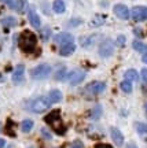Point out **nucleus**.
<instances>
[{"label": "nucleus", "mask_w": 147, "mask_h": 148, "mask_svg": "<svg viewBox=\"0 0 147 148\" xmlns=\"http://www.w3.org/2000/svg\"><path fill=\"white\" fill-rule=\"evenodd\" d=\"M103 21H105V19H103L102 16H98L96 19H94V21H92V25H94V26H99V25H102V23H103Z\"/></svg>", "instance_id": "c756f323"}, {"label": "nucleus", "mask_w": 147, "mask_h": 148, "mask_svg": "<svg viewBox=\"0 0 147 148\" xmlns=\"http://www.w3.org/2000/svg\"><path fill=\"white\" fill-rule=\"evenodd\" d=\"M21 129L23 133H29L33 129V121L32 119H25V121L21 123Z\"/></svg>", "instance_id": "aec40b11"}, {"label": "nucleus", "mask_w": 147, "mask_h": 148, "mask_svg": "<svg viewBox=\"0 0 147 148\" xmlns=\"http://www.w3.org/2000/svg\"><path fill=\"white\" fill-rule=\"evenodd\" d=\"M120 88L122 89V92H125V93H131V92H132V84H131V81H128V79L122 81V82L120 84Z\"/></svg>", "instance_id": "4be33fe9"}, {"label": "nucleus", "mask_w": 147, "mask_h": 148, "mask_svg": "<svg viewBox=\"0 0 147 148\" xmlns=\"http://www.w3.org/2000/svg\"><path fill=\"white\" fill-rule=\"evenodd\" d=\"M125 79H128V81H137L139 79V74H137L136 70H133V69H129V70H126L125 71Z\"/></svg>", "instance_id": "a211bd4d"}, {"label": "nucleus", "mask_w": 147, "mask_h": 148, "mask_svg": "<svg viewBox=\"0 0 147 148\" xmlns=\"http://www.w3.org/2000/svg\"><path fill=\"white\" fill-rule=\"evenodd\" d=\"M114 52V42L110 38H106L105 41H102L99 45V55L102 58H109Z\"/></svg>", "instance_id": "39448f33"}, {"label": "nucleus", "mask_w": 147, "mask_h": 148, "mask_svg": "<svg viewBox=\"0 0 147 148\" xmlns=\"http://www.w3.org/2000/svg\"><path fill=\"white\" fill-rule=\"evenodd\" d=\"M51 73V66L50 64H39L37 67L32 70V77L35 79H44L47 78Z\"/></svg>", "instance_id": "20e7f679"}, {"label": "nucleus", "mask_w": 147, "mask_h": 148, "mask_svg": "<svg viewBox=\"0 0 147 148\" xmlns=\"http://www.w3.org/2000/svg\"><path fill=\"white\" fill-rule=\"evenodd\" d=\"M144 108H146V112H147V101H146V104H144Z\"/></svg>", "instance_id": "e433bc0d"}, {"label": "nucleus", "mask_w": 147, "mask_h": 148, "mask_svg": "<svg viewBox=\"0 0 147 148\" xmlns=\"http://www.w3.org/2000/svg\"><path fill=\"white\" fill-rule=\"evenodd\" d=\"M94 41H95V36L81 37V45H84V47H89L91 44H94Z\"/></svg>", "instance_id": "5701e85b"}, {"label": "nucleus", "mask_w": 147, "mask_h": 148, "mask_svg": "<svg viewBox=\"0 0 147 148\" xmlns=\"http://www.w3.org/2000/svg\"><path fill=\"white\" fill-rule=\"evenodd\" d=\"M72 148H85V147L81 140H74L73 143H72Z\"/></svg>", "instance_id": "c85d7f7f"}, {"label": "nucleus", "mask_w": 147, "mask_h": 148, "mask_svg": "<svg viewBox=\"0 0 147 148\" xmlns=\"http://www.w3.org/2000/svg\"><path fill=\"white\" fill-rule=\"evenodd\" d=\"M6 147V141L3 138H0V148H4Z\"/></svg>", "instance_id": "72a5a7b5"}, {"label": "nucleus", "mask_w": 147, "mask_h": 148, "mask_svg": "<svg viewBox=\"0 0 147 148\" xmlns=\"http://www.w3.org/2000/svg\"><path fill=\"white\" fill-rule=\"evenodd\" d=\"M41 133H43V136H44V138H47V140H51V138H52L51 133L48 132L47 129H41Z\"/></svg>", "instance_id": "7c9ffc66"}, {"label": "nucleus", "mask_w": 147, "mask_h": 148, "mask_svg": "<svg viewBox=\"0 0 147 148\" xmlns=\"http://www.w3.org/2000/svg\"><path fill=\"white\" fill-rule=\"evenodd\" d=\"M131 16H132V19L136 22L147 21V7H144V5L133 7L131 11Z\"/></svg>", "instance_id": "423d86ee"}, {"label": "nucleus", "mask_w": 147, "mask_h": 148, "mask_svg": "<svg viewBox=\"0 0 147 148\" xmlns=\"http://www.w3.org/2000/svg\"><path fill=\"white\" fill-rule=\"evenodd\" d=\"M47 97L50 99L51 103H59V101L62 100V92L58 89H52V90H50Z\"/></svg>", "instance_id": "2eb2a0df"}, {"label": "nucleus", "mask_w": 147, "mask_h": 148, "mask_svg": "<svg viewBox=\"0 0 147 148\" xmlns=\"http://www.w3.org/2000/svg\"><path fill=\"white\" fill-rule=\"evenodd\" d=\"M65 77H66V69H65V67H61V69L57 71V74H55V79H57V81H62V79H65Z\"/></svg>", "instance_id": "b1692460"}, {"label": "nucleus", "mask_w": 147, "mask_h": 148, "mask_svg": "<svg viewBox=\"0 0 147 148\" xmlns=\"http://www.w3.org/2000/svg\"><path fill=\"white\" fill-rule=\"evenodd\" d=\"M106 89V84L102 82V81H95V82H91V84L85 88V92L89 93V95H99L103 90Z\"/></svg>", "instance_id": "0eeeda50"}, {"label": "nucleus", "mask_w": 147, "mask_h": 148, "mask_svg": "<svg viewBox=\"0 0 147 148\" xmlns=\"http://www.w3.org/2000/svg\"><path fill=\"white\" fill-rule=\"evenodd\" d=\"M0 126H1V125H0Z\"/></svg>", "instance_id": "58836bf2"}, {"label": "nucleus", "mask_w": 147, "mask_h": 148, "mask_svg": "<svg viewBox=\"0 0 147 148\" xmlns=\"http://www.w3.org/2000/svg\"><path fill=\"white\" fill-rule=\"evenodd\" d=\"M114 14H116L118 18H121V19H128V18L131 16L129 8L124 4H116L114 5Z\"/></svg>", "instance_id": "9d476101"}, {"label": "nucleus", "mask_w": 147, "mask_h": 148, "mask_svg": "<svg viewBox=\"0 0 147 148\" xmlns=\"http://www.w3.org/2000/svg\"><path fill=\"white\" fill-rule=\"evenodd\" d=\"M74 49H76V45H74L73 42H69V44H65V45H61L59 53L62 56H69V55H72L74 52Z\"/></svg>", "instance_id": "4468645a"}, {"label": "nucleus", "mask_w": 147, "mask_h": 148, "mask_svg": "<svg viewBox=\"0 0 147 148\" xmlns=\"http://www.w3.org/2000/svg\"><path fill=\"white\" fill-rule=\"evenodd\" d=\"M126 148H137V147L135 145V144H128V145H126Z\"/></svg>", "instance_id": "c9c22d12"}, {"label": "nucleus", "mask_w": 147, "mask_h": 148, "mask_svg": "<svg viewBox=\"0 0 147 148\" xmlns=\"http://www.w3.org/2000/svg\"><path fill=\"white\" fill-rule=\"evenodd\" d=\"M46 122H47L50 126L52 127L55 133L58 134H65L66 132V126L63 121L61 119V111L59 110H52L47 116H46Z\"/></svg>", "instance_id": "f03ea898"}, {"label": "nucleus", "mask_w": 147, "mask_h": 148, "mask_svg": "<svg viewBox=\"0 0 147 148\" xmlns=\"http://www.w3.org/2000/svg\"><path fill=\"white\" fill-rule=\"evenodd\" d=\"M18 44H19V48L25 53H32L35 52L37 45V37L35 33H32L30 30H25V32L21 33L19 36V40H18Z\"/></svg>", "instance_id": "f257e3e1"}, {"label": "nucleus", "mask_w": 147, "mask_h": 148, "mask_svg": "<svg viewBox=\"0 0 147 148\" xmlns=\"http://www.w3.org/2000/svg\"><path fill=\"white\" fill-rule=\"evenodd\" d=\"M23 74H25V66L23 64H18L14 74H12V81L15 84H21L23 81Z\"/></svg>", "instance_id": "f8f14e48"}, {"label": "nucleus", "mask_w": 147, "mask_h": 148, "mask_svg": "<svg viewBox=\"0 0 147 148\" xmlns=\"http://www.w3.org/2000/svg\"><path fill=\"white\" fill-rule=\"evenodd\" d=\"M52 8L57 14H62V12L66 11V5L63 3V0H55L54 4H52Z\"/></svg>", "instance_id": "dca6fc26"}, {"label": "nucleus", "mask_w": 147, "mask_h": 148, "mask_svg": "<svg viewBox=\"0 0 147 148\" xmlns=\"http://www.w3.org/2000/svg\"><path fill=\"white\" fill-rule=\"evenodd\" d=\"M132 47H133L135 51H137V52H140V53H146L147 52V45L144 44V42L139 41V40H135V41L132 42Z\"/></svg>", "instance_id": "f3484780"}, {"label": "nucleus", "mask_w": 147, "mask_h": 148, "mask_svg": "<svg viewBox=\"0 0 147 148\" xmlns=\"http://www.w3.org/2000/svg\"><path fill=\"white\" fill-rule=\"evenodd\" d=\"M95 148H113L111 145H109V144H96L95 145Z\"/></svg>", "instance_id": "473e14b6"}, {"label": "nucleus", "mask_w": 147, "mask_h": 148, "mask_svg": "<svg viewBox=\"0 0 147 148\" xmlns=\"http://www.w3.org/2000/svg\"><path fill=\"white\" fill-rule=\"evenodd\" d=\"M28 19H29V22H30V25L33 27L39 29V27L41 26L40 16H39V14H37V12L33 10V8H29V12H28Z\"/></svg>", "instance_id": "9b49d317"}, {"label": "nucleus", "mask_w": 147, "mask_h": 148, "mask_svg": "<svg viewBox=\"0 0 147 148\" xmlns=\"http://www.w3.org/2000/svg\"><path fill=\"white\" fill-rule=\"evenodd\" d=\"M143 62H144V63H147V52L143 53Z\"/></svg>", "instance_id": "f704fd0d"}, {"label": "nucleus", "mask_w": 147, "mask_h": 148, "mask_svg": "<svg viewBox=\"0 0 147 148\" xmlns=\"http://www.w3.org/2000/svg\"><path fill=\"white\" fill-rule=\"evenodd\" d=\"M136 130L139 133L146 134L147 133V123H136Z\"/></svg>", "instance_id": "a878e982"}, {"label": "nucleus", "mask_w": 147, "mask_h": 148, "mask_svg": "<svg viewBox=\"0 0 147 148\" xmlns=\"http://www.w3.org/2000/svg\"><path fill=\"white\" fill-rule=\"evenodd\" d=\"M142 78L144 82H147V69H143L142 70Z\"/></svg>", "instance_id": "2f4dec72"}, {"label": "nucleus", "mask_w": 147, "mask_h": 148, "mask_svg": "<svg viewBox=\"0 0 147 148\" xmlns=\"http://www.w3.org/2000/svg\"><path fill=\"white\" fill-rule=\"evenodd\" d=\"M29 148H35V147H29Z\"/></svg>", "instance_id": "4c0bfd02"}, {"label": "nucleus", "mask_w": 147, "mask_h": 148, "mask_svg": "<svg viewBox=\"0 0 147 148\" xmlns=\"http://www.w3.org/2000/svg\"><path fill=\"white\" fill-rule=\"evenodd\" d=\"M84 78H85L84 70H73V71L69 73V75H68L69 84L70 85H79Z\"/></svg>", "instance_id": "6e6552de"}, {"label": "nucleus", "mask_w": 147, "mask_h": 148, "mask_svg": "<svg viewBox=\"0 0 147 148\" xmlns=\"http://www.w3.org/2000/svg\"><path fill=\"white\" fill-rule=\"evenodd\" d=\"M23 4H25L23 0H15V10L18 12H23Z\"/></svg>", "instance_id": "bb28decb"}, {"label": "nucleus", "mask_w": 147, "mask_h": 148, "mask_svg": "<svg viewBox=\"0 0 147 148\" xmlns=\"http://www.w3.org/2000/svg\"><path fill=\"white\" fill-rule=\"evenodd\" d=\"M100 115H102V107L99 104H95L94 108L91 110V118H94V119H99Z\"/></svg>", "instance_id": "412c9836"}, {"label": "nucleus", "mask_w": 147, "mask_h": 148, "mask_svg": "<svg viewBox=\"0 0 147 148\" xmlns=\"http://www.w3.org/2000/svg\"><path fill=\"white\" fill-rule=\"evenodd\" d=\"M54 41L57 42L58 45H65V44H69V42H73L74 37L70 33H59V34L54 37Z\"/></svg>", "instance_id": "1a4fd4ad"}, {"label": "nucleus", "mask_w": 147, "mask_h": 148, "mask_svg": "<svg viewBox=\"0 0 147 148\" xmlns=\"http://www.w3.org/2000/svg\"><path fill=\"white\" fill-rule=\"evenodd\" d=\"M125 41H126L125 36H118V37H117V40H116V44L118 45V47H124Z\"/></svg>", "instance_id": "cd10ccee"}, {"label": "nucleus", "mask_w": 147, "mask_h": 148, "mask_svg": "<svg viewBox=\"0 0 147 148\" xmlns=\"http://www.w3.org/2000/svg\"><path fill=\"white\" fill-rule=\"evenodd\" d=\"M51 104H52V103L50 101L48 97L40 96V97H37V99H35V100H32L30 103H29V110L33 111V112H36V114H40V112L47 111Z\"/></svg>", "instance_id": "7ed1b4c3"}, {"label": "nucleus", "mask_w": 147, "mask_h": 148, "mask_svg": "<svg viewBox=\"0 0 147 148\" xmlns=\"http://www.w3.org/2000/svg\"><path fill=\"white\" fill-rule=\"evenodd\" d=\"M1 25L6 27H12V26H17V19L14 16H4L1 19Z\"/></svg>", "instance_id": "6ab92c4d"}, {"label": "nucleus", "mask_w": 147, "mask_h": 148, "mask_svg": "<svg viewBox=\"0 0 147 148\" xmlns=\"http://www.w3.org/2000/svg\"><path fill=\"white\" fill-rule=\"evenodd\" d=\"M51 36V30H50V27H43L41 29V38L44 41H47L48 38Z\"/></svg>", "instance_id": "393cba45"}, {"label": "nucleus", "mask_w": 147, "mask_h": 148, "mask_svg": "<svg viewBox=\"0 0 147 148\" xmlns=\"http://www.w3.org/2000/svg\"><path fill=\"white\" fill-rule=\"evenodd\" d=\"M110 134H111L113 141L116 143V145L121 147V145L124 144V136H122V133H121L117 127H111V129H110Z\"/></svg>", "instance_id": "ddd939ff"}]
</instances>
